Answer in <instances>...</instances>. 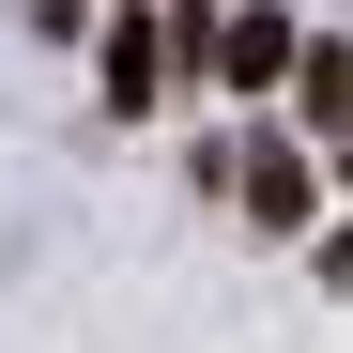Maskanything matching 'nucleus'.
<instances>
[{"label":"nucleus","mask_w":353,"mask_h":353,"mask_svg":"<svg viewBox=\"0 0 353 353\" xmlns=\"http://www.w3.org/2000/svg\"><path fill=\"white\" fill-rule=\"evenodd\" d=\"M154 92H169V31L123 16V31H108V108H154Z\"/></svg>","instance_id":"nucleus-3"},{"label":"nucleus","mask_w":353,"mask_h":353,"mask_svg":"<svg viewBox=\"0 0 353 353\" xmlns=\"http://www.w3.org/2000/svg\"><path fill=\"white\" fill-rule=\"evenodd\" d=\"M292 46H307L292 16H230V31H215V77H230V92H276V77H292Z\"/></svg>","instance_id":"nucleus-2"},{"label":"nucleus","mask_w":353,"mask_h":353,"mask_svg":"<svg viewBox=\"0 0 353 353\" xmlns=\"http://www.w3.org/2000/svg\"><path fill=\"white\" fill-rule=\"evenodd\" d=\"M246 215H261V230H307V215H323V185H307L292 139H246Z\"/></svg>","instance_id":"nucleus-1"}]
</instances>
